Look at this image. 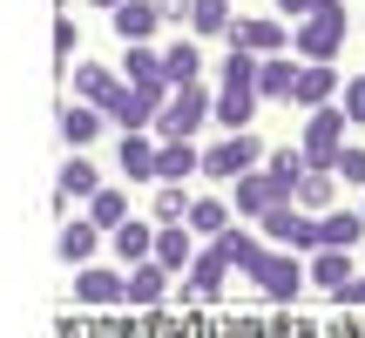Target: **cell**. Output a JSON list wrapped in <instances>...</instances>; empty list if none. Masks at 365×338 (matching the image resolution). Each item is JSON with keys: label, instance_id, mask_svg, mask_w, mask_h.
<instances>
[{"label": "cell", "instance_id": "obj_1", "mask_svg": "<svg viewBox=\"0 0 365 338\" xmlns=\"http://www.w3.org/2000/svg\"><path fill=\"white\" fill-rule=\"evenodd\" d=\"M345 34H352L345 0H331V7H318L312 21H291V54H298V61H339V54H345Z\"/></svg>", "mask_w": 365, "mask_h": 338}, {"label": "cell", "instance_id": "obj_2", "mask_svg": "<svg viewBox=\"0 0 365 338\" xmlns=\"http://www.w3.org/2000/svg\"><path fill=\"white\" fill-rule=\"evenodd\" d=\"M244 277L257 285V298H264V304H298V298H304V285H312V271L298 264V250H284V244L264 250V257L250 264Z\"/></svg>", "mask_w": 365, "mask_h": 338}, {"label": "cell", "instance_id": "obj_3", "mask_svg": "<svg viewBox=\"0 0 365 338\" xmlns=\"http://www.w3.org/2000/svg\"><path fill=\"white\" fill-rule=\"evenodd\" d=\"M345 129H352V116H345V102H325V108H304V163L312 169H339V149H345Z\"/></svg>", "mask_w": 365, "mask_h": 338}, {"label": "cell", "instance_id": "obj_4", "mask_svg": "<svg viewBox=\"0 0 365 338\" xmlns=\"http://www.w3.org/2000/svg\"><path fill=\"white\" fill-rule=\"evenodd\" d=\"M210 108H217V88H203V81H182V88H170V102H163L156 135H163V143H170V135H190V143H196V129L210 122Z\"/></svg>", "mask_w": 365, "mask_h": 338}, {"label": "cell", "instance_id": "obj_5", "mask_svg": "<svg viewBox=\"0 0 365 338\" xmlns=\"http://www.w3.org/2000/svg\"><path fill=\"white\" fill-rule=\"evenodd\" d=\"M264 156H271V149H264V135L230 129L223 143H210V149H203V176H210V183H237L244 169H264Z\"/></svg>", "mask_w": 365, "mask_h": 338}, {"label": "cell", "instance_id": "obj_6", "mask_svg": "<svg viewBox=\"0 0 365 338\" xmlns=\"http://www.w3.org/2000/svg\"><path fill=\"white\" fill-rule=\"evenodd\" d=\"M163 102H170V81H122V95L108 102V122L115 129H156Z\"/></svg>", "mask_w": 365, "mask_h": 338}, {"label": "cell", "instance_id": "obj_7", "mask_svg": "<svg viewBox=\"0 0 365 338\" xmlns=\"http://www.w3.org/2000/svg\"><path fill=\"white\" fill-rule=\"evenodd\" d=\"M75 304H95V312H108V304H129V271H108V264H81L75 271Z\"/></svg>", "mask_w": 365, "mask_h": 338}, {"label": "cell", "instance_id": "obj_8", "mask_svg": "<svg viewBox=\"0 0 365 338\" xmlns=\"http://www.w3.org/2000/svg\"><path fill=\"white\" fill-rule=\"evenodd\" d=\"M223 277H230V264H223V250H217V244H203V250L190 257V271H182V304H217Z\"/></svg>", "mask_w": 365, "mask_h": 338}, {"label": "cell", "instance_id": "obj_9", "mask_svg": "<svg viewBox=\"0 0 365 338\" xmlns=\"http://www.w3.org/2000/svg\"><path fill=\"white\" fill-rule=\"evenodd\" d=\"M230 196H237V217H264V210L291 203V190L271 176V169H244V176L230 183Z\"/></svg>", "mask_w": 365, "mask_h": 338}, {"label": "cell", "instance_id": "obj_10", "mask_svg": "<svg viewBox=\"0 0 365 338\" xmlns=\"http://www.w3.org/2000/svg\"><path fill=\"white\" fill-rule=\"evenodd\" d=\"M108 244V230L95 217H68L61 223V237H54V257L68 264V271H81V264H95V250Z\"/></svg>", "mask_w": 365, "mask_h": 338}, {"label": "cell", "instance_id": "obj_11", "mask_svg": "<svg viewBox=\"0 0 365 338\" xmlns=\"http://www.w3.org/2000/svg\"><path fill=\"white\" fill-rule=\"evenodd\" d=\"M95 190H102V169L88 163V149H68L61 176H54V203H88Z\"/></svg>", "mask_w": 365, "mask_h": 338}, {"label": "cell", "instance_id": "obj_12", "mask_svg": "<svg viewBox=\"0 0 365 338\" xmlns=\"http://www.w3.org/2000/svg\"><path fill=\"white\" fill-rule=\"evenodd\" d=\"M190 176H203V149L190 135H170V143L156 135V183H190Z\"/></svg>", "mask_w": 365, "mask_h": 338}, {"label": "cell", "instance_id": "obj_13", "mask_svg": "<svg viewBox=\"0 0 365 338\" xmlns=\"http://www.w3.org/2000/svg\"><path fill=\"white\" fill-rule=\"evenodd\" d=\"M68 88H75V102L108 108L122 95V75H115V68H102V61H75V68H68Z\"/></svg>", "mask_w": 365, "mask_h": 338}, {"label": "cell", "instance_id": "obj_14", "mask_svg": "<svg viewBox=\"0 0 365 338\" xmlns=\"http://www.w3.org/2000/svg\"><path fill=\"white\" fill-rule=\"evenodd\" d=\"M115 163H122L129 183H156V129H122Z\"/></svg>", "mask_w": 365, "mask_h": 338}, {"label": "cell", "instance_id": "obj_15", "mask_svg": "<svg viewBox=\"0 0 365 338\" xmlns=\"http://www.w3.org/2000/svg\"><path fill=\"white\" fill-rule=\"evenodd\" d=\"M230 48H244V54H284L291 48V21H237L230 27Z\"/></svg>", "mask_w": 365, "mask_h": 338}, {"label": "cell", "instance_id": "obj_16", "mask_svg": "<svg viewBox=\"0 0 365 338\" xmlns=\"http://www.w3.org/2000/svg\"><path fill=\"white\" fill-rule=\"evenodd\" d=\"M108 250H115L122 271H129V264H143V257H156V223H149V217L115 223V230H108Z\"/></svg>", "mask_w": 365, "mask_h": 338}, {"label": "cell", "instance_id": "obj_17", "mask_svg": "<svg viewBox=\"0 0 365 338\" xmlns=\"http://www.w3.org/2000/svg\"><path fill=\"white\" fill-rule=\"evenodd\" d=\"M108 27H115V41L129 48V41H156L163 14H156V0H122V7H108Z\"/></svg>", "mask_w": 365, "mask_h": 338}, {"label": "cell", "instance_id": "obj_18", "mask_svg": "<svg viewBox=\"0 0 365 338\" xmlns=\"http://www.w3.org/2000/svg\"><path fill=\"white\" fill-rule=\"evenodd\" d=\"M196 250H203V237H196L190 223H156V264H163V271H176V277H182Z\"/></svg>", "mask_w": 365, "mask_h": 338}, {"label": "cell", "instance_id": "obj_19", "mask_svg": "<svg viewBox=\"0 0 365 338\" xmlns=\"http://www.w3.org/2000/svg\"><path fill=\"white\" fill-rule=\"evenodd\" d=\"M298 54H264V61H257V95H264V102H291V88H298Z\"/></svg>", "mask_w": 365, "mask_h": 338}, {"label": "cell", "instance_id": "obj_20", "mask_svg": "<svg viewBox=\"0 0 365 338\" xmlns=\"http://www.w3.org/2000/svg\"><path fill=\"white\" fill-rule=\"evenodd\" d=\"M257 102H264L257 88H223V81H217V108H210V122H217L223 135H230V129H250V122H257Z\"/></svg>", "mask_w": 365, "mask_h": 338}, {"label": "cell", "instance_id": "obj_21", "mask_svg": "<svg viewBox=\"0 0 365 338\" xmlns=\"http://www.w3.org/2000/svg\"><path fill=\"white\" fill-rule=\"evenodd\" d=\"M339 88H345V81H339V68H331V61H304V68H298V88H291V102H298V108H325Z\"/></svg>", "mask_w": 365, "mask_h": 338}, {"label": "cell", "instance_id": "obj_22", "mask_svg": "<svg viewBox=\"0 0 365 338\" xmlns=\"http://www.w3.org/2000/svg\"><path fill=\"white\" fill-rule=\"evenodd\" d=\"M318 230H325V250H359V244H365V210L331 203L325 217H318Z\"/></svg>", "mask_w": 365, "mask_h": 338}, {"label": "cell", "instance_id": "obj_23", "mask_svg": "<svg viewBox=\"0 0 365 338\" xmlns=\"http://www.w3.org/2000/svg\"><path fill=\"white\" fill-rule=\"evenodd\" d=\"M102 129H108V108H95V102H68L61 108V143L68 149H88Z\"/></svg>", "mask_w": 365, "mask_h": 338}, {"label": "cell", "instance_id": "obj_24", "mask_svg": "<svg viewBox=\"0 0 365 338\" xmlns=\"http://www.w3.org/2000/svg\"><path fill=\"white\" fill-rule=\"evenodd\" d=\"M304 271H312V285L325 291V298H339L345 285H352V250H312V264H304Z\"/></svg>", "mask_w": 365, "mask_h": 338}, {"label": "cell", "instance_id": "obj_25", "mask_svg": "<svg viewBox=\"0 0 365 338\" xmlns=\"http://www.w3.org/2000/svg\"><path fill=\"white\" fill-rule=\"evenodd\" d=\"M170 285H176V271H163L156 257L129 264V304H163V298H170Z\"/></svg>", "mask_w": 365, "mask_h": 338}, {"label": "cell", "instance_id": "obj_26", "mask_svg": "<svg viewBox=\"0 0 365 338\" xmlns=\"http://www.w3.org/2000/svg\"><path fill=\"white\" fill-rule=\"evenodd\" d=\"M339 190H345V183H339V169H304V183H298V196H291V203H298V210H312V217H325V210L339 203Z\"/></svg>", "mask_w": 365, "mask_h": 338}, {"label": "cell", "instance_id": "obj_27", "mask_svg": "<svg viewBox=\"0 0 365 338\" xmlns=\"http://www.w3.org/2000/svg\"><path fill=\"white\" fill-rule=\"evenodd\" d=\"M203 244H217V250H223V264H230V271H250V264H257L264 250H271V244H264V237H250V230H237V223H230V230H217V237H203Z\"/></svg>", "mask_w": 365, "mask_h": 338}, {"label": "cell", "instance_id": "obj_28", "mask_svg": "<svg viewBox=\"0 0 365 338\" xmlns=\"http://www.w3.org/2000/svg\"><path fill=\"white\" fill-rule=\"evenodd\" d=\"M163 75H170V88H182V81H203V48L176 34L170 48H163Z\"/></svg>", "mask_w": 365, "mask_h": 338}, {"label": "cell", "instance_id": "obj_29", "mask_svg": "<svg viewBox=\"0 0 365 338\" xmlns=\"http://www.w3.org/2000/svg\"><path fill=\"white\" fill-rule=\"evenodd\" d=\"M81 217H95L102 230H115V223H129V217H135V210H129V190H108V183H102V190H95L88 203H81Z\"/></svg>", "mask_w": 365, "mask_h": 338}, {"label": "cell", "instance_id": "obj_30", "mask_svg": "<svg viewBox=\"0 0 365 338\" xmlns=\"http://www.w3.org/2000/svg\"><path fill=\"white\" fill-rule=\"evenodd\" d=\"M122 81H170V75H163V48L129 41V48H122Z\"/></svg>", "mask_w": 365, "mask_h": 338}, {"label": "cell", "instance_id": "obj_31", "mask_svg": "<svg viewBox=\"0 0 365 338\" xmlns=\"http://www.w3.org/2000/svg\"><path fill=\"white\" fill-rule=\"evenodd\" d=\"M190 223L196 237H217V230H230V203H223V196H190Z\"/></svg>", "mask_w": 365, "mask_h": 338}, {"label": "cell", "instance_id": "obj_32", "mask_svg": "<svg viewBox=\"0 0 365 338\" xmlns=\"http://www.w3.org/2000/svg\"><path fill=\"white\" fill-rule=\"evenodd\" d=\"M264 169H271V176L284 183L291 196H298V183H304V169H312V163H304V149H298V143H277L271 156H264Z\"/></svg>", "mask_w": 365, "mask_h": 338}, {"label": "cell", "instance_id": "obj_33", "mask_svg": "<svg viewBox=\"0 0 365 338\" xmlns=\"http://www.w3.org/2000/svg\"><path fill=\"white\" fill-rule=\"evenodd\" d=\"M190 27H196V34H223V41H230L237 14H230V0H190Z\"/></svg>", "mask_w": 365, "mask_h": 338}, {"label": "cell", "instance_id": "obj_34", "mask_svg": "<svg viewBox=\"0 0 365 338\" xmlns=\"http://www.w3.org/2000/svg\"><path fill=\"white\" fill-rule=\"evenodd\" d=\"M190 217V196L182 183H156V203H149V223H182Z\"/></svg>", "mask_w": 365, "mask_h": 338}, {"label": "cell", "instance_id": "obj_35", "mask_svg": "<svg viewBox=\"0 0 365 338\" xmlns=\"http://www.w3.org/2000/svg\"><path fill=\"white\" fill-rule=\"evenodd\" d=\"M217 81H223V88H257V54L230 48V54H223V68H217Z\"/></svg>", "mask_w": 365, "mask_h": 338}, {"label": "cell", "instance_id": "obj_36", "mask_svg": "<svg viewBox=\"0 0 365 338\" xmlns=\"http://www.w3.org/2000/svg\"><path fill=\"white\" fill-rule=\"evenodd\" d=\"M339 183H345V190H365V149L359 143L339 149Z\"/></svg>", "mask_w": 365, "mask_h": 338}, {"label": "cell", "instance_id": "obj_37", "mask_svg": "<svg viewBox=\"0 0 365 338\" xmlns=\"http://www.w3.org/2000/svg\"><path fill=\"white\" fill-rule=\"evenodd\" d=\"M339 102H345V116H352V129H365V75L345 81V95H339Z\"/></svg>", "mask_w": 365, "mask_h": 338}, {"label": "cell", "instance_id": "obj_38", "mask_svg": "<svg viewBox=\"0 0 365 338\" xmlns=\"http://www.w3.org/2000/svg\"><path fill=\"white\" fill-rule=\"evenodd\" d=\"M318 7H331V0H277V14H284V21H312Z\"/></svg>", "mask_w": 365, "mask_h": 338}, {"label": "cell", "instance_id": "obj_39", "mask_svg": "<svg viewBox=\"0 0 365 338\" xmlns=\"http://www.w3.org/2000/svg\"><path fill=\"white\" fill-rule=\"evenodd\" d=\"M54 54H61V68H68V54H75V21H54Z\"/></svg>", "mask_w": 365, "mask_h": 338}, {"label": "cell", "instance_id": "obj_40", "mask_svg": "<svg viewBox=\"0 0 365 338\" xmlns=\"http://www.w3.org/2000/svg\"><path fill=\"white\" fill-rule=\"evenodd\" d=\"M156 14H163V27H170V21L190 27V0H156Z\"/></svg>", "mask_w": 365, "mask_h": 338}, {"label": "cell", "instance_id": "obj_41", "mask_svg": "<svg viewBox=\"0 0 365 338\" xmlns=\"http://www.w3.org/2000/svg\"><path fill=\"white\" fill-rule=\"evenodd\" d=\"M331 304H365V277H352V285H345V291H339Z\"/></svg>", "mask_w": 365, "mask_h": 338}, {"label": "cell", "instance_id": "obj_42", "mask_svg": "<svg viewBox=\"0 0 365 338\" xmlns=\"http://www.w3.org/2000/svg\"><path fill=\"white\" fill-rule=\"evenodd\" d=\"M88 7H102V14H108V7H122V0H88Z\"/></svg>", "mask_w": 365, "mask_h": 338}, {"label": "cell", "instance_id": "obj_43", "mask_svg": "<svg viewBox=\"0 0 365 338\" xmlns=\"http://www.w3.org/2000/svg\"><path fill=\"white\" fill-rule=\"evenodd\" d=\"M359 210H365V190H359Z\"/></svg>", "mask_w": 365, "mask_h": 338}]
</instances>
